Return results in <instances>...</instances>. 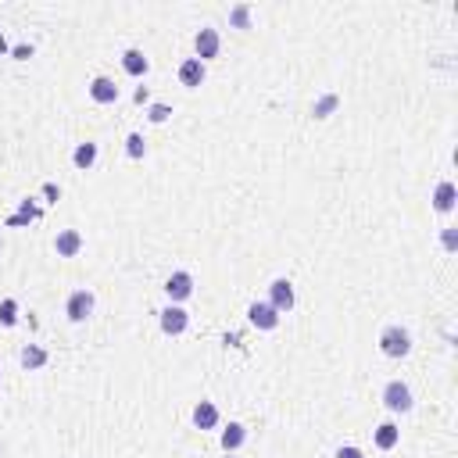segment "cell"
<instances>
[{
    "label": "cell",
    "mask_w": 458,
    "mask_h": 458,
    "mask_svg": "<svg viewBox=\"0 0 458 458\" xmlns=\"http://www.w3.org/2000/svg\"><path fill=\"white\" fill-rule=\"evenodd\" d=\"M244 440H247V430H244L240 422H229V426L222 430V447H226V454H233Z\"/></svg>",
    "instance_id": "obj_16"
},
{
    "label": "cell",
    "mask_w": 458,
    "mask_h": 458,
    "mask_svg": "<svg viewBox=\"0 0 458 458\" xmlns=\"http://www.w3.org/2000/svg\"><path fill=\"white\" fill-rule=\"evenodd\" d=\"M247 322H251L254 329H265V333H268V329L280 326V312L272 308L268 301H254V305L247 308Z\"/></svg>",
    "instance_id": "obj_3"
},
{
    "label": "cell",
    "mask_w": 458,
    "mask_h": 458,
    "mask_svg": "<svg viewBox=\"0 0 458 458\" xmlns=\"http://www.w3.org/2000/svg\"><path fill=\"white\" fill-rule=\"evenodd\" d=\"M122 68L133 75V79H140V75H147V58H143V50H136V47H129L126 54H122Z\"/></svg>",
    "instance_id": "obj_14"
},
{
    "label": "cell",
    "mask_w": 458,
    "mask_h": 458,
    "mask_svg": "<svg viewBox=\"0 0 458 458\" xmlns=\"http://www.w3.org/2000/svg\"><path fill=\"white\" fill-rule=\"evenodd\" d=\"M337 108V97L329 94V97H322L319 104H315V119H329V111Z\"/></svg>",
    "instance_id": "obj_22"
},
{
    "label": "cell",
    "mask_w": 458,
    "mask_h": 458,
    "mask_svg": "<svg viewBox=\"0 0 458 458\" xmlns=\"http://www.w3.org/2000/svg\"><path fill=\"white\" fill-rule=\"evenodd\" d=\"M444 247H447V251H454V247H458V236H454V229H447V233H444Z\"/></svg>",
    "instance_id": "obj_25"
},
{
    "label": "cell",
    "mask_w": 458,
    "mask_h": 458,
    "mask_svg": "<svg viewBox=\"0 0 458 458\" xmlns=\"http://www.w3.org/2000/svg\"><path fill=\"white\" fill-rule=\"evenodd\" d=\"M454 197H458L454 182L444 179V182H437V190H433V208H437V212H451V208H454Z\"/></svg>",
    "instance_id": "obj_13"
},
{
    "label": "cell",
    "mask_w": 458,
    "mask_h": 458,
    "mask_svg": "<svg viewBox=\"0 0 458 458\" xmlns=\"http://www.w3.org/2000/svg\"><path fill=\"white\" fill-rule=\"evenodd\" d=\"M89 97H94L97 104H115V101H119V86H115V79L97 75L94 82H89Z\"/></svg>",
    "instance_id": "obj_9"
},
{
    "label": "cell",
    "mask_w": 458,
    "mask_h": 458,
    "mask_svg": "<svg viewBox=\"0 0 458 458\" xmlns=\"http://www.w3.org/2000/svg\"><path fill=\"white\" fill-rule=\"evenodd\" d=\"M72 161H75V168H94L97 165V143H79L75 147V154H72Z\"/></svg>",
    "instance_id": "obj_17"
},
{
    "label": "cell",
    "mask_w": 458,
    "mask_h": 458,
    "mask_svg": "<svg viewBox=\"0 0 458 458\" xmlns=\"http://www.w3.org/2000/svg\"><path fill=\"white\" fill-rule=\"evenodd\" d=\"M187 326H190V315L182 312L179 305H168V308L161 312V333L179 337V333H187Z\"/></svg>",
    "instance_id": "obj_7"
},
{
    "label": "cell",
    "mask_w": 458,
    "mask_h": 458,
    "mask_svg": "<svg viewBox=\"0 0 458 458\" xmlns=\"http://www.w3.org/2000/svg\"><path fill=\"white\" fill-rule=\"evenodd\" d=\"M126 151H129V158H143V136H140V133H129Z\"/></svg>",
    "instance_id": "obj_21"
},
{
    "label": "cell",
    "mask_w": 458,
    "mask_h": 458,
    "mask_svg": "<svg viewBox=\"0 0 458 458\" xmlns=\"http://www.w3.org/2000/svg\"><path fill=\"white\" fill-rule=\"evenodd\" d=\"M54 251H58V258H75L82 251V233L79 229H61L58 240H54Z\"/></svg>",
    "instance_id": "obj_10"
},
{
    "label": "cell",
    "mask_w": 458,
    "mask_h": 458,
    "mask_svg": "<svg viewBox=\"0 0 458 458\" xmlns=\"http://www.w3.org/2000/svg\"><path fill=\"white\" fill-rule=\"evenodd\" d=\"M226 458H233V454H226Z\"/></svg>",
    "instance_id": "obj_26"
},
{
    "label": "cell",
    "mask_w": 458,
    "mask_h": 458,
    "mask_svg": "<svg viewBox=\"0 0 458 458\" xmlns=\"http://www.w3.org/2000/svg\"><path fill=\"white\" fill-rule=\"evenodd\" d=\"M383 405H387L391 412H408V408H412V391H408V383L391 380V383L383 387Z\"/></svg>",
    "instance_id": "obj_4"
},
{
    "label": "cell",
    "mask_w": 458,
    "mask_h": 458,
    "mask_svg": "<svg viewBox=\"0 0 458 458\" xmlns=\"http://www.w3.org/2000/svg\"><path fill=\"white\" fill-rule=\"evenodd\" d=\"M337 458H365L358 447H351V444H344V447H337Z\"/></svg>",
    "instance_id": "obj_24"
},
{
    "label": "cell",
    "mask_w": 458,
    "mask_h": 458,
    "mask_svg": "<svg viewBox=\"0 0 458 458\" xmlns=\"http://www.w3.org/2000/svg\"><path fill=\"white\" fill-rule=\"evenodd\" d=\"M194 426L197 430H215L219 426V408L212 401H197L194 405Z\"/></svg>",
    "instance_id": "obj_12"
},
{
    "label": "cell",
    "mask_w": 458,
    "mask_h": 458,
    "mask_svg": "<svg viewBox=\"0 0 458 458\" xmlns=\"http://www.w3.org/2000/svg\"><path fill=\"white\" fill-rule=\"evenodd\" d=\"M22 365L29 373H36V369H43L47 365V351L43 347H36V344H29V347H22Z\"/></svg>",
    "instance_id": "obj_18"
},
{
    "label": "cell",
    "mask_w": 458,
    "mask_h": 458,
    "mask_svg": "<svg viewBox=\"0 0 458 458\" xmlns=\"http://www.w3.org/2000/svg\"><path fill=\"white\" fill-rule=\"evenodd\" d=\"M380 351H383L387 358H405V354L412 351V333L401 329V326H387V329L380 333Z\"/></svg>",
    "instance_id": "obj_1"
},
{
    "label": "cell",
    "mask_w": 458,
    "mask_h": 458,
    "mask_svg": "<svg viewBox=\"0 0 458 458\" xmlns=\"http://www.w3.org/2000/svg\"><path fill=\"white\" fill-rule=\"evenodd\" d=\"M194 47H197V61H212V58H219L222 40H219L215 29H201V33L194 36Z\"/></svg>",
    "instance_id": "obj_8"
},
{
    "label": "cell",
    "mask_w": 458,
    "mask_h": 458,
    "mask_svg": "<svg viewBox=\"0 0 458 458\" xmlns=\"http://www.w3.org/2000/svg\"><path fill=\"white\" fill-rule=\"evenodd\" d=\"M373 440H376V447H380V451H391V447H398V440H401V430H398L394 422H383V426H376Z\"/></svg>",
    "instance_id": "obj_15"
},
{
    "label": "cell",
    "mask_w": 458,
    "mask_h": 458,
    "mask_svg": "<svg viewBox=\"0 0 458 458\" xmlns=\"http://www.w3.org/2000/svg\"><path fill=\"white\" fill-rule=\"evenodd\" d=\"M268 305L276 308L280 315L290 312V308H294V283H290V280H272V287H268Z\"/></svg>",
    "instance_id": "obj_5"
},
{
    "label": "cell",
    "mask_w": 458,
    "mask_h": 458,
    "mask_svg": "<svg viewBox=\"0 0 458 458\" xmlns=\"http://www.w3.org/2000/svg\"><path fill=\"white\" fill-rule=\"evenodd\" d=\"M229 26H233V29H251V8H247V4H236V8L229 11Z\"/></svg>",
    "instance_id": "obj_20"
},
{
    "label": "cell",
    "mask_w": 458,
    "mask_h": 458,
    "mask_svg": "<svg viewBox=\"0 0 458 458\" xmlns=\"http://www.w3.org/2000/svg\"><path fill=\"white\" fill-rule=\"evenodd\" d=\"M15 322H18V301L4 298L0 301V326H15Z\"/></svg>",
    "instance_id": "obj_19"
},
{
    "label": "cell",
    "mask_w": 458,
    "mask_h": 458,
    "mask_svg": "<svg viewBox=\"0 0 458 458\" xmlns=\"http://www.w3.org/2000/svg\"><path fill=\"white\" fill-rule=\"evenodd\" d=\"M165 294L172 298V301H187L190 294H194V276H190V272H172V276L165 280Z\"/></svg>",
    "instance_id": "obj_6"
},
{
    "label": "cell",
    "mask_w": 458,
    "mask_h": 458,
    "mask_svg": "<svg viewBox=\"0 0 458 458\" xmlns=\"http://www.w3.org/2000/svg\"><path fill=\"white\" fill-rule=\"evenodd\" d=\"M147 115H151V122H165V119L172 115V108H168V104H151Z\"/></svg>",
    "instance_id": "obj_23"
},
{
    "label": "cell",
    "mask_w": 458,
    "mask_h": 458,
    "mask_svg": "<svg viewBox=\"0 0 458 458\" xmlns=\"http://www.w3.org/2000/svg\"><path fill=\"white\" fill-rule=\"evenodd\" d=\"M179 82H182V86H190V89H197V86L205 82V61L187 58V61L179 65Z\"/></svg>",
    "instance_id": "obj_11"
},
{
    "label": "cell",
    "mask_w": 458,
    "mask_h": 458,
    "mask_svg": "<svg viewBox=\"0 0 458 458\" xmlns=\"http://www.w3.org/2000/svg\"><path fill=\"white\" fill-rule=\"evenodd\" d=\"M65 315L72 322H86L89 315H94V294L89 290H72L68 301H65Z\"/></svg>",
    "instance_id": "obj_2"
}]
</instances>
